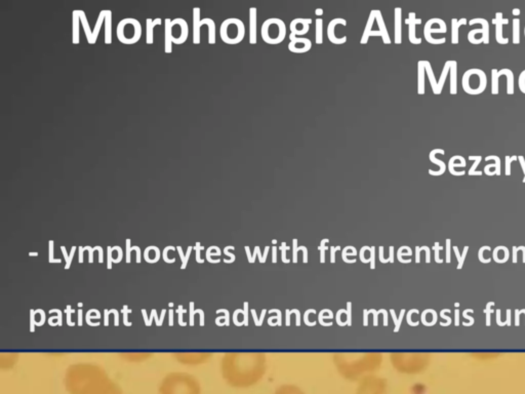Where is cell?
I'll list each match as a JSON object with an SVG mask.
<instances>
[{
  "instance_id": "1",
  "label": "cell",
  "mask_w": 525,
  "mask_h": 394,
  "mask_svg": "<svg viewBox=\"0 0 525 394\" xmlns=\"http://www.w3.org/2000/svg\"><path fill=\"white\" fill-rule=\"evenodd\" d=\"M65 384L70 394H122L106 372L94 365H75L68 369Z\"/></svg>"
},
{
  "instance_id": "2",
  "label": "cell",
  "mask_w": 525,
  "mask_h": 394,
  "mask_svg": "<svg viewBox=\"0 0 525 394\" xmlns=\"http://www.w3.org/2000/svg\"><path fill=\"white\" fill-rule=\"evenodd\" d=\"M159 394H200V387L192 375L171 373L163 379Z\"/></svg>"
},
{
  "instance_id": "3",
  "label": "cell",
  "mask_w": 525,
  "mask_h": 394,
  "mask_svg": "<svg viewBox=\"0 0 525 394\" xmlns=\"http://www.w3.org/2000/svg\"><path fill=\"white\" fill-rule=\"evenodd\" d=\"M220 35L223 42L227 45H238L245 37V25L237 18L226 19L221 25Z\"/></svg>"
},
{
  "instance_id": "4",
  "label": "cell",
  "mask_w": 525,
  "mask_h": 394,
  "mask_svg": "<svg viewBox=\"0 0 525 394\" xmlns=\"http://www.w3.org/2000/svg\"><path fill=\"white\" fill-rule=\"evenodd\" d=\"M261 38L268 45H279L286 37V25L278 18L267 19L260 28Z\"/></svg>"
},
{
  "instance_id": "5",
  "label": "cell",
  "mask_w": 525,
  "mask_h": 394,
  "mask_svg": "<svg viewBox=\"0 0 525 394\" xmlns=\"http://www.w3.org/2000/svg\"><path fill=\"white\" fill-rule=\"evenodd\" d=\"M142 25L134 18H125L121 20L116 28L118 40L123 45H135L142 37Z\"/></svg>"
},
{
  "instance_id": "6",
  "label": "cell",
  "mask_w": 525,
  "mask_h": 394,
  "mask_svg": "<svg viewBox=\"0 0 525 394\" xmlns=\"http://www.w3.org/2000/svg\"><path fill=\"white\" fill-rule=\"evenodd\" d=\"M462 86L469 95H480L487 87V76L483 70L472 68L467 70L462 77Z\"/></svg>"
},
{
  "instance_id": "7",
  "label": "cell",
  "mask_w": 525,
  "mask_h": 394,
  "mask_svg": "<svg viewBox=\"0 0 525 394\" xmlns=\"http://www.w3.org/2000/svg\"><path fill=\"white\" fill-rule=\"evenodd\" d=\"M446 32H447V26H446L445 22L442 23L441 25H439L437 28H433V20L430 19L427 21V23L425 24V27H424V37L427 40V42H429L431 45H443V43H445L446 38L445 37L439 38V39L433 38L432 33H446Z\"/></svg>"
},
{
  "instance_id": "8",
  "label": "cell",
  "mask_w": 525,
  "mask_h": 394,
  "mask_svg": "<svg viewBox=\"0 0 525 394\" xmlns=\"http://www.w3.org/2000/svg\"><path fill=\"white\" fill-rule=\"evenodd\" d=\"M289 40L288 51L293 54H305L312 49V42L310 39L304 37L297 38L293 33L289 34Z\"/></svg>"
},
{
  "instance_id": "9",
  "label": "cell",
  "mask_w": 525,
  "mask_h": 394,
  "mask_svg": "<svg viewBox=\"0 0 525 394\" xmlns=\"http://www.w3.org/2000/svg\"><path fill=\"white\" fill-rule=\"evenodd\" d=\"M171 27L172 31L179 32V37L177 39H173L172 42L174 45H183L187 41L189 36V25L184 19L177 18L171 21Z\"/></svg>"
},
{
  "instance_id": "10",
  "label": "cell",
  "mask_w": 525,
  "mask_h": 394,
  "mask_svg": "<svg viewBox=\"0 0 525 394\" xmlns=\"http://www.w3.org/2000/svg\"><path fill=\"white\" fill-rule=\"evenodd\" d=\"M337 25H342V26H347V21L343 18H335V19H332L329 23H328V26H327V37L329 39V41L333 45H344L347 42V36H343L341 38H337L335 36V27Z\"/></svg>"
},
{
  "instance_id": "11",
  "label": "cell",
  "mask_w": 525,
  "mask_h": 394,
  "mask_svg": "<svg viewBox=\"0 0 525 394\" xmlns=\"http://www.w3.org/2000/svg\"><path fill=\"white\" fill-rule=\"evenodd\" d=\"M405 24L408 25V39L412 45H421L422 38L417 37L416 26L422 24V19H418L416 13L410 12L408 18L405 19Z\"/></svg>"
},
{
  "instance_id": "12",
  "label": "cell",
  "mask_w": 525,
  "mask_h": 394,
  "mask_svg": "<svg viewBox=\"0 0 525 394\" xmlns=\"http://www.w3.org/2000/svg\"><path fill=\"white\" fill-rule=\"evenodd\" d=\"M210 18H205L203 20L200 19V9L194 8L193 9V43L194 45H200V28L203 25H208L210 22Z\"/></svg>"
},
{
  "instance_id": "13",
  "label": "cell",
  "mask_w": 525,
  "mask_h": 394,
  "mask_svg": "<svg viewBox=\"0 0 525 394\" xmlns=\"http://www.w3.org/2000/svg\"><path fill=\"white\" fill-rule=\"evenodd\" d=\"M311 24H312V19H305V18L293 19L289 25L290 33H293L295 36L296 35H298V36H303V35H305L309 32Z\"/></svg>"
},
{
  "instance_id": "14",
  "label": "cell",
  "mask_w": 525,
  "mask_h": 394,
  "mask_svg": "<svg viewBox=\"0 0 525 394\" xmlns=\"http://www.w3.org/2000/svg\"><path fill=\"white\" fill-rule=\"evenodd\" d=\"M493 24L496 25V39H497V42L500 43V45H507V43H509V38H505L503 36V26L509 24V19L504 18L502 12H498L496 14L495 19H493Z\"/></svg>"
},
{
  "instance_id": "15",
  "label": "cell",
  "mask_w": 525,
  "mask_h": 394,
  "mask_svg": "<svg viewBox=\"0 0 525 394\" xmlns=\"http://www.w3.org/2000/svg\"><path fill=\"white\" fill-rule=\"evenodd\" d=\"M437 154H442V155H444V154H445V151H444L443 149H440V148H435V149H433V150L430 152V154H429V159H430V161H431L432 163L437 164V165L439 166V169L436 170V171L433 170V169H429V170H428V172H429L431 176H441V174H443V173L445 172V170H446V164L444 163V161H442V160H440V159H438V158L436 157Z\"/></svg>"
},
{
  "instance_id": "16",
  "label": "cell",
  "mask_w": 525,
  "mask_h": 394,
  "mask_svg": "<svg viewBox=\"0 0 525 394\" xmlns=\"http://www.w3.org/2000/svg\"><path fill=\"white\" fill-rule=\"evenodd\" d=\"M374 18H376V22L378 23V26H379V31L382 33V39H383V42L385 45H391V38H390V34L388 32V29L386 27V24H385V20H384V17L382 15V12L380 10H372L371 11Z\"/></svg>"
},
{
  "instance_id": "17",
  "label": "cell",
  "mask_w": 525,
  "mask_h": 394,
  "mask_svg": "<svg viewBox=\"0 0 525 394\" xmlns=\"http://www.w3.org/2000/svg\"><path fill=\"white\" fill-rule=\"evenodd\" d=\"M402 10L397 7L394 10V42L396 45L402 43Z\"/></svg>"
},
{
  "instance_id": "18",
  "label": "cell",
  "mask_w": 525,
  "mask_h": 394,
  "mask_svg": "<svg viewBox=\"0 0 525 394\" xmlns=\"http://www.w3.org/2000/svg\"><path fill=\"white\" fill-rule=\"evenodd\" d=\"M80 12L75 10L72 13V43L78 45L80 42Z\"/></svg>"
},
{
  "instance_id": "19",
  "label": "cell",
  "mask_w": 525,
  "mask_h": 394,
  "mask_svg": "<svg viewBox=\"0 0 525 394\" xmlns=\"http://www.w3.org/2000/svg\"><path fill=\"white\" fill-rule=\"evenodd\" d=\"M257 11L256 8L249 9V43L257 42Z\"/></svg>"
},
{
  "instance_id": "20",
  "label": "cell",
  "mask_w": 525,
  "mask_h": 394,
  "mask_svg": "<svg viewBox=\"0 0 525 394\" xmlns=\"http://www.w3.org/2000/svg\"><path fill=\"white\" fill-rule=\"evenodd\" d=\"M448 170L453 176H464L466 173L465 170L458 171L457 167H465L466 166V159L461 155H455L453 156L448 161Z\"/></svg>"
},
{
  "instance_id": "21",
  "label": "cell",
  "mask_w": 525,
  "mask_h": 394,
  "mask_svg": "<svg viewBox=\"0 0 525 394\" xmlns=\"http://www.w3.org/2000/svg\"><path fill=\"white\" fill-rule=\"evenodd\" d=\"M162 24V20L160 18H157L155 20H152L148 18L146 20V43L151 46L154 42V28L156 26H159Z\"/></svg>"
},
{
  "instance_id": "22",
  "label": "cell",
  "mask_w": 525,
  "mask_h": 394,
  "mask_svg": "<svg viewBox=\"0 0 525 394\" xmlns=\"http://www.w3.org/2000/svg\"><path fill=\"white\" fill-rule=\"evenodd\" d=\"M172 27L171 20H164V53L169 55L172 53Z\"/></svg>"
},
{
  "instance_id": "23",
  "label": "cell",
  "mask_w": 525,
  "mask_h": 394,
  "mask_svg": "<svg viewBox=\"0 0 525 394\" xmlns=\"http://www.w3.org/2000/svg\"><path fill=\"white\" fill-rule=\"evenodd\" d=\"M475 24H480L481 27H482V30H483V43L484 45H489L490 43V24H489V21H487L486 19H483V18H475V19H472L469 21V25L472 26V25H475Z\"/></svg>"
},
{
  "instance_id": "24",
  "label": "cell",
  "mask_w": 525,
  "mask_h": 394,
  "mask_svg": "<svg viewBox=\"0 0 525 394\" xmlns=\"http://www.w3.org/2000/svg\"><path fill=\"white\" fill-rule=\"evenodd\" d=\"M107 12L108 10H103L100 12L99 14V17L97 19V22H96V25H95V28L93 30V34H92V40L90 42V45H95L98 40V37H99V34H100V31L105 23V18H106V15H107Z\"/></svg>"
},
{
  "instance_id": "25",
  "label": "cell",
  "mask_w": 525,
  "mask_h": 394,
  "mask_svg": "<svg viewBox=\"0 0 525 394\" xmlns=\"http://www.w3.org/2000/svg\"><path fill=\"white\" fill-rule=\"evenodd\" d=\"M425 76H426V69H425V63L424 60L418 62V94L419 95H425Z\"/></svg>"
},
{
  "instance_id": "26",
  "label": "cell",
  "mask_w": 525,
  "mask_h": 394,
  "mask_svg": "<svg viewBox=\"0 0 525 394\" xmlns=\"http://www.w3.org/2000/svg\"><path fill=\"white\" fill-rule=\"evenodd\" d=\"M449 76H451V95H457L458 93V62L452 61L451 70H449Z\"/></svg>"
},
{
  "instance_id": "27",
  "label": "cell",
  "mask_w": 525,
  "mask_h": 394,
  "mask_svg": "<svg viewBox=\"0 0 525 394\" xmlns=\"http://www.w3.org/2000/svg\"><path fill=\"white\" fill-rule=\"evenodd\" d=\"M105 36H104V42L105 45H111L112 43V12L108 10L106 18H105Z\"/></svg>"
},
{
  "instance_id": "28",
  "label": "cell",
  "mask_w": 525,
  "mask_h": 394,
  "mask_svg": "<svg viewBox=\"0 0 525 394\" xmlns=\"http://www.w3.org/2000/svg\"><path fill=\"white\" fill-rule=\"evenodd\" d=\"M499 75H505L507 77V94L514 95V74L513 71L508 68H504L499 70Z\"/></svg>"
},
{
  "instance_id": "29",
  "label": "cell",
  "mask_w": 525,
  "mask_h": 394,
  "mask_svg": "<svg viewBox=\"0 0 525 394\" xmlns=\"http://www.w3.org/2000/svg\"><path fill=\"white\" fill-rule=\"evenodd\" d=\"M424 63H425V69H426V74L428 76V79H429V82L431 84V87H432V91H433V94L434 95H437L438 93V81L436 80V77H435V74H434V71L432 69V66H431V63L429 61H426L424 60Z\"/></svg>"
},
{
  "instance_id": "30",
  "label": "cell",
  "mask_w": 525,
  "mask_h": 394,
  "mask_svg": "<svg viewBox=\"0 0 525 394\" xmlns=\"http://www.w3.org/2000/svg\"><path fill=\"white\" fill-rule=\"evenodd\" d=\"M374 22H376V18H374L372 12H370L369 17H368L367 22H366V25H365V28H364V31H363V34H362L361 40H360L361 45H366L368 42L369 33L372 31V25H373Z\"/></svg>"
},
{
  "instance_id": "31",
  "label": "cell",
  "mask_w": 525,
  "mask_h": 394,
  "mask_svg": "<svg viewBox=\"0 0 525 394\" xmlns=\"http://www.w3.org/2000/svg\"><path fill=\"white\" fill-rule=\"evenodd\" d=\"M451 65H452V61H446L444 66H443V69H442V72L440 74V78L438 80V93L437 95H440L442 93V90H443V86H444V83L446 81V78H447V75L449 74V70H451Z\"/></svg>"
},
{
  "instance_id": "32",
  "label": "cell",
  "mask_w": 525,
  "mask_h": 394,
  "mask_svg": "<svg viewBox=\"0 0 525 394\" xmlns=\"http://www.w3.org/2000/svg\"><path fill=\"white\" fill-rule=\"evenodd\" d=\"M79 12H80V23H81V25H82V29H83V32H84L85 36H86L88 42L90 43L91 40H92L93 30L91 29V26H90V24H89V21H88V18H86V15H85L84 11L79 10Z\"/></svg>"
},
{
  "instance_id": "33",
  "label": "cell",
  "mask_w": 525,
  "mask_h": 394,
  "mask_svg": "<svg viewBox=\"0 0 525 394\" xmlns=\"http://www.w3.org/2000/svg\"><path fill=\"white\" fill-rule=\"evenodd\" d=\"M315 41L316 45L323 43V20L321 18L315 21Z\"/></svg>"
},
{
  "instance_id": "34",
  "label": "cell",
  "mask_w": 525,
  "mask_h": 394,
  "mask_svg": "<svg viewBox=\"0 0 525 394\" xmlns=\"http://www.w3.org/2000/svg\"><path fill=\"white\" fill-rule=\"evenodd\" d=\"M460 23L459 20L454 18L452 20V43L458 45L460 42Z\"/></svg>"
},
{
  "instance_id": "35",
  "label": "cell",
  "mask_w": 525,
  "mask_h": 394,
  "mask_svg": "<svg viewBox=\"0 0 525 394\" xmlns=\"http://www.w3.org/2000/svg\"><path fill=\"white\" fill-rule=\"evenodd\" d=\"M468 159L474 161L473 165H472L471 168L468 170V174H470V176H482L483 172H482L481 170H477V169H476V168L478 167V165L480 164V162L482 161V156H480V155L473 156V155H472V156H469Z\"/></svg>"
},
{
  "instance_id": "36",
  "label": "cell",
  "mask_w": 525,
  "mask_h": 394,
  "mask_svg": "<svg viewBox=\"0 0 525 394\" xmlns=\"http://www.w3.org/2000/svg\"><path fill=\"white\" fill-rule=\"evenodd\" d=\"M500 77L501 76L499 75V70L493 69L492 70V94L493 95H498L500 92V87H499Z\"/></svg>"
},
{
  "instance_id": "37",
  "label": "cell",
  "mask_w": 525,
  "mask_h": 394,
  "mask_svg": "<svg viewBox=\"0 0 525 394\" xmlns=\"http://www.w3.org/2000/svg\"><path fill=\"white\" fill-rule=\"evenodd\" d=\"M513 43H520V19H513Z\"/></svg>"
},
{
  "instance_id": "38",
  "label": "cell",
  "mask_w": 525,
  "mask_h": 394,
  "mask_svg": "<svg viewBox=\"0 0 525 394\" xmlns=\"http://www.w3.org/2000/svg\"><path fill=\"white\" fill-rule=\"evenodd\" d=\"M478 34H483V30L482 28L481 29H473L471 30L469 33H468V40L472 43V45H480L482 43L478 38H477V35Z\"/></svg>"
},
{
  "instance_id": "39",
  "label": "cell",
  "mask_w": 525,
  "mask_h": 394,
  "mask_svg": "<svg viewBox=\"0 0 525 394\" xmlns=\"http://www.w3.org/2000/svg\"><path fill=\"white\" fill-rule=\"evenodd\" d=\"M518 160V156L516 155H512V156H509L507 155L506 158H505V163H506V166H505V173L506 176H511V165H512V162L514 161H517Z\"/></svg>"
},
{
  "instance_id": "40",
  "label": "cell",
  "mask_w": 525,
  "mask_h": 394,
  "mask_svg": "<svg viewBox=\"0 0 525 394\" xmlns=\"http://www.w3.org/2000/svg\"><path fill=\"white\" fill-rule=\"evenodd\" d=\"M484 160L485 161H491V160L495 161V163L497 165V169H496L497 173L496 174L497 176H501V158L499 156H497V155H490V156H486L484 158Z\"/></svg>"
},
{
  "instance_id": "41",
  "label": "cell",
  "mask_w": 525,
  "mask_h": 394,
  "mask_svg": "<svg viewBox=\"0 0 525 394\" xmlns=\"http://www.w3.org/2000/svg\"><path fill=\"white\" fill-rule=\"evenodd\" d=\"M61 248H62V252H63V254H64V257H65V259H66V263H67L66 266H65V268H66V269H69V268H70V265H71V262H72L73 255H74V253H75V249H76V247H75V246H72V248H71V256H70V257H69L68 254H67V250L65 249V246H62Z\"/></svg>"
},
{
  "instance_id": "42",
  "label": "cell",
  "mask_w": 525,
  "mask_h": 394,
  "mask_svg": "<svg viewBox=\"0 0 525 394\" xmlns=\"http://www.w3.org/2000/svg\"><path fill=\"white\" fill-rule=\"evenodd\" d=\"M178 250H179V253H180L181 259H182V261H183L182 269H184V268H186V266H187V262H188V259H189V257H190L191 250H192V246H189V247H188V250H187V256H186V257L183 256V249H182L181 246H178Z\"/></svg>"
},
{
  "instance_id": "43",
  "label": "cell",
  "mask_w": 525,
  "mask_h": 394,
  "mask_svg": "<svg viewBox=\"0 0 525 394\" xmlns=\"http://www.w3.org/2000/svg\"><path fill=\"white\" fill-rule=\"evenodd\" d=\"M496 169H497V165H496V163L486 164V165L484 166V173L487 174V176H495V174L497 173Z\"/></svg>"
},
{
  "instance_id": "44",
  "label": "cell",
  "mask_w": 525,
  "mask_h": 394,
  "mask_svg": "<svg viewBox=\"0 0 525 394\" xmlns=\"http://www.w3.org/2000/svg\"><path fill=\"white\" fill-rule=\"evenodd\" d=\"M518 86H519V90L521 91V93L525 94V70H523L522 72L519 74Z\"/></svg>"
},
{
  "instance_id": "45",
  "label": "cell",
  "mask_w": 525,
  "mask_h": 394,
  "mask_svg": "<svg viewBox=\"0 0 525 394\" xmlns=\"http://www.w3.org/2000/svg\"><path fill=\"white\" fill-rule=\"evenodd\" d=\"M100 248H101V246H96L94 248H92L91 246L83 247V252H84V250H89V252H90V263L94 262V252H95V250H99Z\"/></svg>"
},
{
  "instance_id": "46",
  "label": "cell",
  "mask_w": 525,
  "mask_h": 394,
  "mask_svg": "<svg viewBox=\"0 0 525 394\" xmlns=\"http://www.w3.org/2000/svg\"><path fill=\"white\" fill-rule=\"evenodd\" d=\"M136 248V246H130V239L126 240V261L127 263L130 262V252Z\"/></svg>"
},
{
  "instance_id": "47",
  "label": "cell",
  "mask_w": 525,
  "mask_h": 394,
  "mask_svg": "<svg viewBox=\"0 0 525 394\" xmlns=\"http://www.w3.org/2000/svg\"><path fill=\"white\" fill-rule=\"evenodd\" d=\"M122 312H123V315H124V325H125V326H132V324H130V322H128V321H127V314H128V313H130L132 311H130V310H128L127 306H124V307H123V309H122Z\"/></svg>"
},
{
  "instance_id": "48",
  "label": "cell",
  "mask_w": 525,
  "mask_h": 394,
  "mask_svg": "<svg viewBox=\"0 0 525 394\" xmlns=\"http://www.w3.org/2000/svg\"><path fill=\"white\" fill-rule=\"evenodd\" d=\"M49 245H50V254H51L50 255V262H52V263L53 262H57L56 260H54V255H53L54 254V241L51 240Z\"/></svg>"
},
{
  "instance_id": "49",
  "label": "cell",
  "mask_w": 525,
  "mask_h": 394,
  "mask_svg": "<svg viewBox=\"0 0 525 394\" xmlns=\"http://www.w3.org/2000/svg\"><path fill=\"white\" fill-rule=\"evenodd\" d=\"M182 314H183V312H181V306H180V307H179V324H180L181 326L184 327V326H186L187 324H186V322H183V316H182Z\"/></svg>"
},
{
  "instance_id": "50",
  "label": "cell",
  "mask_w": 525,
  "mask_h": 394,
  "mask_svg": "<svg viewBox=\"0 0 525 394\" xmlns=\"http://www.w3.org/2000/svg\"><path fill=\"white\" fill-rule=\"evenodd\" d=\"M155 312H156V311L153 309V310H152V313H151V316H150L149 320H148L147 322H145L146 326H151V324H152V319H153V317L155 316Z\"/></svg>"
},
{
  "instance_id": "51",
  "label": "cell",
  "mask_w": 525,
  "mask_h": 394,
  "mask_svg": "<svg viewBox=\"0 0 525 394\" xmlns=\"http://www.w3.org/2000/svg\"><path fill=\"white\" fill-rule=\"evenodd\" d=\"M67 309L69 310V313H68V325L69 326H74L73 322H71V316H70V310H71V306H68Z\"/></svg>"
},
{
  "instance_id": "52",
  "label": "cell",
  "mask_w": 525,
  "mask_h": 394,
  "mask_svg": "<svg viewBox=\"0 0 525 394\" xmlns=\"http://www.w3.org/2000/svg\"><path fill=\"white\" fill-rule=\"evenodd\" d=\"M323 14H324V11H323L322 9H316V10H315V15H316V16L321 17Z\"/></svg>"
},
{
  "instance_id": "53",
  "label": "cell",
  "mask_w": 525,
  "mask_h": 394,
  "mask_svg": "<svg viewBox=\"0 0 525 394\" xmlns=\"http://www.w3.org/2000/svg\"><path fill=\"white\" fill-rule=\"evenodd\" d=\"M170 312V316H169V326H172L173 325V321H172V318H173V311H169Z\"/></svg>"
},
{
  "instance_id": "54",
  "label": "cell",
  "mask_w": 525,
  "mask_h": 394,
  "mask_svg": "<svg viewBox=\"0 0 525 394\" xmlns=\"http://www.w3.org/2000/svg\"><path fill=\"white\" fill-rule=\"evenodd\" d=\"M520 13H521V12H520L519 9H513V11H512V14H513L514 16H519Z\"/></svg>"
},
{
  "instance_id": "55",
  "label": "cell",
  "mask_w": 525,
  "mask_h": 394,
  "mask_svg": "<svg viewBox=\"0 0 525 394\" xmlns=\"http://www.w3.org/2000/svg\"><path fill=\"white\" fill-rule=\"evenodd\" d=\"M82 325V321H81V311H79V326Z\"/></svg>"
},
{
  "instance_id": "56",
  "label": "cell",
  "mask_w": 525,
  "mask_h": 394,
  "mask_svg": "<svg viewBox=\"0 0 525 394\" xmlns=\"http://www.w3.org/2000/svg\"><path fill=\"white\" fill-rule=\"evenodd\" d=\"M522 182L525 183V173H524V178H523V181H522Z\"/></svg>"
},
{
  "instance_id": "57",
  "label": "cell",
  "mask_w": 525,
  "mask_h": 394,
  "mask_svg": "<svg viewBox=\"0 0 525 394\" xmlns=\"http://www.w3.org/2000/svg\"><path fill=\"white\" fill-rule=\"evenodd\" d=\"M524 37H525V27H524Z\"/></svg>"
}]
</instances>
